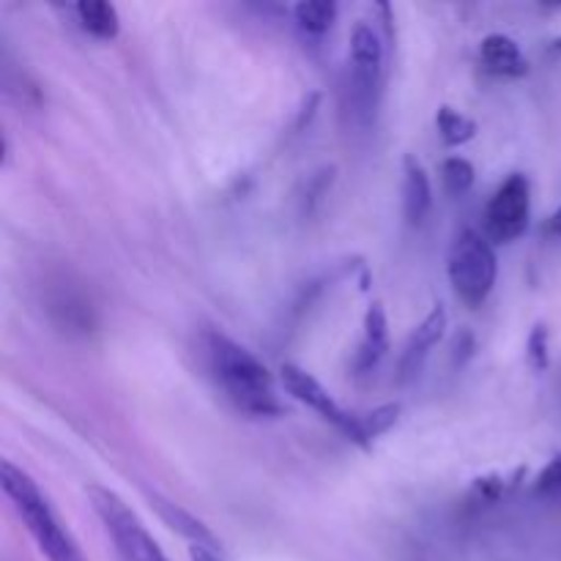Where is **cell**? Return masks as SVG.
I'll use <instances>...</instances> for the list:
<instances>
[{
    "label": "cell",
    "instance_id": "1",
    "mask_svg": "<svg viewBox=\"0 0 561 561\" xmlns=\"http://www.w3.org/2000/svg\"><path fill=\"white\" fill-rule=\"evenodd\" d=\"M208 370L225 398L250 416H283L285 405L274 392V376L252 351L222 332H206Z\"/></svg>",
    "mask_w": 561,
    "mask_h": 561
},
{
    "label": "cell",
    "instance_id": "2",
    "mask_svg": "<svg viewBox=\"0 0 561 561\" xmlns=\"http://www.w3.org/2000/svg\"><path fill=\"white\" fill-rule=\"evenodd\" d=\"M0 485H3L5 499L11 502L14 513L25 524L27 535L36 542L38 553L47 561H88L80 551V542L69 531V526L60 520L49 499L44 496L42 488L33 482L27 471L14 466L11 460H3L0 466Z\"/></svg>",
    "mask_w": 561,
    "mask_h": 561
},
{
    "label": "cell",
    "instance_id": "3",
    "mask_svg": "<svg viewBox=\"0 0 561 561\" xmlns=\"http://www.w3.org/2000/svg\"><path fill=\"white\" fill-rule=\"evenodd\" d=\"M447 274L453 283L455 296L463 301L469 310H477L488 301L493 285L499 277V261L493 244L480 230H460L453 241V250L447 257Z\"/></svg>",
    "mask_w": 561,
    "mask_h": 561
},
{
    "label": "cell",
    "instance_id": "4",
    "mask_svg": "<svg viewBox=\"0 0 561 561\" xmlns=\"http://www.w3.org/2000/svg\"><path fill=\"white\" fill-rule=\"evenodd\" d=\"M85 493L93 513L102 520L104 531L113 542L118 561H170L168 553L159 548V542L148 535L135 510L118 493L104 485H91Z\"/></svg>",
    "mask_w": 561,
    "mask_h": 561
},
{
    "label": "cell",
    "instance_id": "5",
    "mask_svg": "<svg viewBox=\"0 0 561 561\" xmlns=\"http://www.w3.org/2000/svg\"><path fill=\"white\" fill-rule=\"evenodd\" d=\"M531 217V184L524 173H513L496 192L485 208L482 225L491 244H510L520 239L529 228Z\"/></svg>",
    "mask_w": 561,
    "mask_h": 561
},
{
    "label": "cell",
    "instance_id": "6",
    "mask_svg": "<svg viewBox=\"0 0 561 561\" xmlns=\"http://www.w3.org/2000/svg\"><path fill=\"white\" fill-rule=\"evenodd\" d=\"M279 383H283V389L290 394V398L299 400V403H305L310 411H316L321 420H327L329 425L337 427V431L343 433L351 444H356V447H359V416H354V414H348V411L340 409L337 400H334L332 394L321 387V381H318V378H312L310 373L301 370V367H296V365H283L279 367Z\"/></svg>",
    "mask_w": 561,
    "mask_h": 561
},
{
    "label": "cell",
    "instance_id": "7",
    "mask_svg": "<svg viewBox=\"0 0 561 561\" xmlns=\"http://www.w3.org/2000/svg\"><path fill=\"white\" fill-rule=\"evenodd\" d=\"M383 71V44L378 33L365 22H356L351 31V85H354L356 99L365 107H370L381 88Z\"/></svg>",
    "mask_w": 561,
    "mask_h": 561
},
{
    "label": "cell",
    "instance_id": "8",
    "mask_svg": "<svg viewBox=\"0 0 561 561\" xmlns=\"http://www.w3.org/2000/svg\"><path fill=\"white\" fill-rule=\"evenodd\" d=\"M444 332H447V310H444L442 305H436L431 312H427L425 321L416 327V332L411 334L409 343H405V351L403 356H400V365H398L400 383L411 381V378L422 370L427 354L442 343Z\"/></svg>",
    "mask_w": 561,
    "mask_h": 561
},
{
    "label": "cell",
    "instance_id": "9",
    "mask_svg": "<svg viewBox=\"0 0 561 561\" xmlns=\"http://www.w3.org/2000/svg\"><path fill=\"white\" fill-rule=\"evenodd\" d=\"M389 351V321L387 310H383L381 301H373L365 312V337H362L359 351H356L354 370L359 376L370 373L373 367H378V362L387 356Z\"/></svg>",
    "mask_w": 561,
    "mask_h": 561
},
{
    "label": "cell",
    "instance_id": "10",
    "mask_svg": "<svg viewBox=\"0 0 561 561\" xmlns=\"http://www.w3.org/2000/svg\"><path fill=\"white\" fill-rule=\"evenodd\" d=\"M433 206V186L425 168L414 153L403 157V217L409 225H420Z\"/></svg>",
    "mask_w": 561,
    "mask_h": 561
},
{
    "label": "cell",
    "instance_id": "11",
    "mask_svg": "<svg viewBox=\"0 0 561 561\" xmlns=\"http://www.w3.org/2000/svg\"><path fill=\"white\" fill-rule=\"evenodd\" d=\"M482 64L491 75L499 77H526L529 75V60L524 58L518 44L513 42L504 33H491V36L482 38Z\"/></svg>",
    "mask_w": 561,
    "mask_h": 561
},
{
    "label": "cell",
    "instance_id": "12",
    "mask_svg": "<svg viewBox=\"0 0 561 561\" xmlns=\"http://www.w3.org/2000/svg\"><path fill=\"white\" fill-rule=\"evenodd\" d=\"M148 499H151V507H157L159 518H162L164 524L170 526V529L179 531L181 537H186L192 546H201V548H208V551H217V548H219L217 537H214L211 531H208L206 526H203L201 520L195 518V515H190L184 507H179V504L162 499L159 493H151Z\"/></svg>",
    "mask_w": 561,
    "mask_h": 561
},
{
    "label": "cell",
    "instance_id": "13",
    "mask_svg": "<svg viewBox=\"0 0 561 561\" xmlns=\"http://www.w3.org/2000/svg\"><path fill=\"white\" fill-rule=\"evenodd\" d=\"M75 14L80 20L82 31L91 33L93 38H102V42H113L121 33V16L118 9L107 0H80L75 5Z\"/></svg>",
    "mask_w": 561,
    "mask_h": 561
},
{
    "label": "cell",
    "instance_id": "14",
    "mask_svg": "<svg viewBox=\"0 0 561 561\" xmlns=\"http://www.w3.org/2000/svg\"><path fill=\"white\" fill-rule=\"evenodd\" d=\"M436 126H438V135H442L444 146L449 148H458L466 146L469 140L477 137V121L463 115L460 110L449 107V104H442L436 113Z\"/></svg>",
    "mask_w": 561,
    "mask_h": 561
},
{
    "label": "cell",
    "instance_id": "15",
    "mask_svg": "<svg viewBox=\"0 0 561 561\" xmlns=\"http://www.w3.org/2000/svg\"><path fill=\"white\" fill-rule=\"evenodd\" d=\"M294 16L301 31L312 36H323L337 20V5L332 0H301L294 5Z\"/></svg>",
    "mask_w": 561,
    "mask_h": 561
},
{
    "label": "cell",
    "instance_id": "16",
    "mask_svg": "<svg viewBox=\"0 0 561 561\" xmlns=\"http://www.w3.org/2000/svg\"><path fill=\"white\" fill-rule=\"evenodd\" d=\"M400 403H387V405H378V409L367 411V414L359 416V447L362 449H370L373 442L383 433L392 431L400 420Z\"/></svg>",
    "mask_w": 561,
    "mask_h": 561
},
{
    "label": "cell",
    "instance_id": "17",
    "mask_svg": "<svg viewBox=\"0 0 561 561\" xmlns=\"http://www.w3.org/2000/svg\"><path fill=\"white\" fill-rule=\"evenodd\" d=\"M474 164L466 157H449L442 162V184L449 195H466L474 186Z\"/></svg>",
    "mask_w": 561,
    "mask_h": 561
},
{
    "label": "cell",
    "instance_id": "18",
    "mask_svg": "<svg viewBox=\"0 0 561 561\" xmlns=\"http://www.w3.org/2000/svg\"><path fill=\"white\" fill-rule=\"evenodd\" d=\"M526 359H529V365L535 367L537 373L548 370V365H551V351H548V329L542 327V323H537V327L531 329L529 340H526Z\"/></svg>",
    "mask_w": 561,
    "mask_h": 561
},
{
    "label": "cell",
    "instance_id": "19",
    "mask_svg": "<svg viewBox=\"0 0 561 561\" xmlns=\"http://www.w3.org/2000/svg\"><path fill=\"white\" fill-rule=\"evenodd\" d=\"M513 485H515V482L504 480V477L488 474V477H477L474 488H471V491H474V496L480 499V502L493 504V502H499V499H502L504 493H507Z\"/></svg>",
    "mask_w": 561,
    "mask_h": 561
},
{
    "label": "cell",
    "instance_id": "20",
    "mask_svg": "<svg viewBox=\"0 0 561 561\" xmlns=\"http://www.w3.org/2000/svg\"><path fill=\"white\" fill-rule=\"evenodd\" d=\"M535 493H540V496H559L561 493V455H557V458H553L551 463H548L546 469L537 474Z\"/></svg>",
    "mask_w": 561,
    "mask_h": 561
},
{
    "label": "cell",
    "instance_id": "21",
    "mask_svg": "<svg viewBox=\"0 0 561 561\" xmlns=\"http://www.w3.org/2000/svg\"><path fill=\"white\" fill-rule=\"evenodd\" d=\"M474 348H477L474 334H471L469 329H460V332L455 334V340H453V362H455V367H463L466 362H469L471 356H474Z\"/></svg>",
    "mask_w": 561,
    "mask_h": 561
},
{
    "label": "cell",
    "instance_id": "22",
    "mask_svg": "<svg viewBox=\"0 0 561 561\" xmlns=\"http://www.w3.org/2000/svg\"><path fill=\"white\" fill-rule=\"evenodd\" d=\"M190 559L192 561H225L217 551H208V548H201V546L190 548Z\"/></svg>",
    "mask_w": 561,
    "mask_h": 561
},
{
    "label": "cell",
    "instance_id": "23",
    "mask_svg": "<svg viewBox=\"0 0 561 561\" xmlns=\"http://www.w3.org/2000/svg\"><path fill=\"white\" fill-rule=\"evenodd\" d=\"M546 230H548V233H553V236H561V208H559L557 214H553L551 219H548Z\"/></svg>",
    "mask_w": 561,
    "mask_h": 561
},
{
    "label": "cell",
    "instance_id": "24",
    "mask_svg": "<svg viewBox=\"0 0 561 561\" xmlns=\"http://www.w3.org/2000/svg\"><path fill=\"white\" fill-rule=\"evenodd\" d=\"M551 49H553V53H559V55H561V36H559V38H553Z\"/></svg>",
    "mask_w": 561,
    "mask_h": 561
}]
</instances>
